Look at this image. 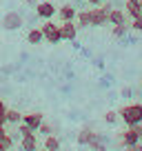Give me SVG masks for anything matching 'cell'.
<instances>
[{
  "mask_svg": "<svg viewBox=\"0 0 142 151\" xmlns=\"http://www.w3.org/2000/svg\"><path fill=\"white\" fill-rule=\"evenodd\" d=\"M118 118L122 120L127 127L142 122V102H131V104L120 107V109H118Z\"/></svg>",
  "mask_w": 142,
  "mask_h": 151,
  "instance_id": "cell-1",
  "label": "cell"
},
{
  "mask_svg": "<svg viewBox=\"0 0 142 151\" xmlns=\"http://www.w3.org/2000/svg\"><path fill=\"white\" fill-rule=\"evenodd\" d=\"M113 9V7L107 2V5H98V7H93V9H89V22H91V27H104V24L109 22V11Z\"/></svg>",
  "mask_w": 142,
  "mask_h": 151,
  "instance_id": "cell-2",
  "label": "cell"
},
{
  "mask_svg": "<svg viewBox=\"0 0 142 151\" xmlns=\"http://www.w3.org/2000/svg\"><path fill=\"white\" fill-rule=\"evenodd\" d=\"M22 22H24V18L18 11H7V14L2 16V20H0L2 29H7V31H18V29L22 27Z\"/></svg>",
  "mask_w": 142,
  "mask_h": 151,
  "instance_id": "cell-3",
  "label": "cell"
},
{
  "mask_svg": "<svg viewBox=\"0 0 142 151\" xmlns=\"http://www.w3.org/2000/svg\"><path fill=\"white\" fill-rule=\"evenodd\" d=\"M40 31H42V38L47 40V42H51V45H58V42H62L60 27H58V24H53L51 20H44V24L40 27Z\"/></svg>",
  "mask_w": 142,
  "mask_h": 151,
  "instance_id": "cell-4",
  "label": "cell"
},
{
  "mask_svg": "<svg viewBox=\"0 0 142 151\" xmlns=\"http://www.w3.org/2000/svg\"><path fill=\"white\" fill-rule=\"evenodd\" d=\"M33 9H36V16H38L40 20H51L53 16H56V11H58L56 7H53V2H47V0L38 2Z\"/></svg>",
  "mask_w": 142,
  "mask_h": 151,
  "instance_id": "cell-5",
  "label": "cell"
},
{
  "mask_svg": "<svg viewBox=\"0 0 142 151\" xmlns=\"http://www.w3.org/2000/svg\"><path fill=\"white\" fill-rule=\"evenodd\" d=\"M20 147H22V151H36V149H40L42 142L38 140V131H31V133H27V136H22Z\"/></svg>",
  "mask_w": 142,
  "mask_h": 151,
  "instance_id": "cell-6",
  "label": "cell"
},
{
  "mask_svg": "<svg viewBox=\"0 0 142 151\" xmlns=\"http://www.w3.org/2000/svg\"><path fill=\"white\" fill-rule=\"evenodd\" d=\"M42 120H44V116L40 111H31V113H24L22 116V122L27 124L31 131H38V127L42 124Z\"/></svg>",
  "mask_w": 142,
  "mask_h": 151,
  "instance_id": "cell-7",
  "label": "cell"
},
{
  "mask_svg": "<svg viewBox=\"0 0 142 151\" xmlns=\"http://www.w3.org/2000/svg\"><path fill=\"white\" fill-rule=\"evenodd\" d=\"M60 36H62V40H76V36H78V24H76V20L62 22V24H60Z\"/></svg>",
  "mask_w": 142,
  "mask_h": 151,
  "instance_id": "cell-8",
  "label": "cell"
},
{
  "mask_svg": "<svg viewBox=\"0 0 142 151\" xmlns=\"http://www.w3.org/2000/svg\"><path fill=\"white\" fill-rule=\"evenodd\" d=\"M107 142L109 140H107L102 133H95L93 140H91L87 147H89V151H109V145H107Z\"/></svg>",
  "mask_w": 142,
  "mask_h": 151,
  "instance_id": "cell-9",
  "label": "cell"
},
{
  "mask_svg": "<svg viewBox=\"0 0 142 151\" xmlns=\"http://www.w3.org/2000/svg\"><path fill=\"white\" fill-rule=\"evenodd\" d=\"M124 14L129 18H142V2H133V0H127V5H124Z\"/></svg>",
  "mask_w": 142,
  "mask_h": 151,
  "instance_id": "cell-10",
  "label": "cell"
},
{
  "mask_svg": "<svg viewBox=\"0 0 142 151\" xmlns=\"http://www.w3.org/2000/svg\"><path fill=\"white\" fill-rule=\"evenodd\" d=\"M56 14H58V18H60L62 22H69V20H76V14H78V11L73 9L71 5H62Z\"/></svg>",
  "mask_w": 142,
  "mask_h": 151,
  "instance_id": "cell-11",
  "label": "cell"
},
{
  "mask_svg": "<svg viewBox=\"0 0 142 151\" xmlns=\"http://www.w3.org/2000/svg\"><path fill=\"white\" fill-rule=\"evenodd\" d=\"M93 136H95V131H93L91 127H82L80 131H78V138H76V140H78V145L87 147L91 140H93Z\"/></svg>",
  "mask_w": 142,
  "mask_h": 151,
  "instance_id": "cell-12",
  "label": "cell"
},
{
  "mask_svg": "<svg viewBox=\"0 0 142 151\" xmlns=\"http://www.w3.org/2000/svg\"><path fill=\"white\" fill-rule=\"evenodd\" d=\"M136 142H142V140L136 136V133H133V129H131V127L124 129L122 136H120V147H129V145H136Z\"/></svg>",
  "mask_w": 142,
  "mask_h": 151,
  "instance_id": "cell-13",
  "label": "cell"
},
{
  "mask_svg": "<svg viewBox=\"0 0 142 151\" xmlns=\"http://www.w3.org/2000/svg\"><path fill=\"white\" fill-rule=\"evenodd\" d=\"M5 122L7 124H20L22 122V113L14 107H7V113H5Z\"/></svg>",
  "mask_w": 142,
  "mask_h": 151,
  "instance_id": "cell-14",
  "label": "cell"
},
{
  "mask_svg": "<svg viewBox=\"0 0 142 151\" xmlns=\"http://www.w3.org/2000/svg\"><path fill=\"white\" fill-rule=\"evenodd\" d=\"M42 149H47V151H58V149H60V140H58L56 133H49V136H44Z\"/></svg>",
  "mask_w": 142,
  "mask_h": 151,
  "instance_id": "cell-15",
  "label": "cell"
},
{
  "mask_svg": "<svg viewBox=\"0 0 142 151\" xmlns=\"http://www.w3.org/2000/svg\"><path fill=\"white\" fill-rule=\"evenodd\" d=\"M127 22V14L122 9H111L109 11V24H124Z\"/></svg>",
  "mask_w": 142,
  "mask_h": 151,
  "instance_id": "cell-16",
  "label": "cell"
},
{
  "mask_svg": "<svg viewBox=\"0 0 142 151\" xmlns=\"http://www.w3.org/2000/svg\"><path fill=\"white\" fill-rule=\"evenodd\" d=\"M42 40L44 38H42V31H40V29H36V27L29 29V33H27V42L29 45H40Z\"/></svg>",
  "mask_w": 142,
  "mask_h": 151,
  "instance_id": "cell-17",
  "label": "cell"
},
{
  "mask_svg": "<svg viewBox=\"0 0 142 151\" xmlns=\"http://www.w3.org/2000/svg\"><path fill=\"white\" fill-rule=\"evenodd\" d=\"M76 24L78 27H91V22H89V11H80V14H76Z\"/></svg>",
  "mask_w": 142,
  "mask_h": 151,
  "instance_id": "cell-18",
  "label": "cell"
},
{
  "mask_svg": "<svg viewBox=\"0 0 142 151\" xmlns=\"http://www.w3.org/2000/svg\"><path fill=\"white\" fill-rule=\"evenodd\" d=\"M127 31H129V27H127V22H124V24H113V31L111 33H113V38H124Z\"/></svg>",
  "mask_w": 142,
  "mask_h": 151,
  "instance_id": "cell-19",
  "label": "cell"
},
{
  "mask_svg": "<svg viewBox=\"0 0 142 151\" xmlns=\"http://www.w3.org/2000/svg\"><path fill=\"white\" fill-rule=\"evenodd\" d=\"M53 131H56V127H53V124H49V122H44V120H42V124L38 127V133H40V136H49V133H53Z\"/></svg>",
  "mask_w": 142,
  "mask_h": 151,
  "instance_id": "cell-20",
  "label": "cell"
},
{
  "mask_svg": "<svg viewBox=\"0 0 142 151\" xmlns=\"http://www.w3.org/2000/svg\"><path fill=\"white\" fill-rule=\"evenodd\" d=\"M11 147H14V138H11V136H7V133H5V136L0 138V149H7V151H9Z\"/></svg>",
  "mask_w": 142,
  "mask_h": 151,
  "instance_id": "cell-21",
  "label": "cell"
},
{
  "mask_svg": "<svg viewBox=\"0 0 142 151\" xmlns=\"http://www.w3.org/2000/svg\"><path fill=\"white\" fill-rule=\"evenodd\" d=\"M104 122L107 124H115L118 122V111H107L104 113Z\"/></svg>",
  "mask_w": 142,
  "mask_h": 151,
  "instance_id": "cell-22",
  "label": "cell"
},
{
  "mask_svg": "<svg viewBox=\"0 0 142 151\" xmlns=\"http://www.w3.org/2000/svg\"><path fill=\"white\" fill-rule=\"evenodd\" d=\"M5 113H7V102L0 98V122H2V124H7L5 122Z\"/></svg>",
  "mask_w": 142,
  "mask_h": 151,
  "instance_id": "cell-23",
  "label": "cell"
},
{
  "mask_svg": "<svg viewBox=\"0 0 142 151\" xmlns=\"http://www.w3.org/2000/svg\"><path fill=\"white\" fill-rule=\"evenodd\" d=\"M16 127H18V133H20V138H22V136H27V133H31V129H29V127H27L24 122L16 124Z\"/></svg>",
  "mask_w": 142,
  "mask_h": 151,
  "instance_id": "cell-24",
  "label": "cell"
},
{
  "mask_svg": "<svg viewBox=\"0 0 142 151\" xmlns=\"http://www.w3.org/2000/svg\"><path fill=\"white\" fill-rule=\"evenodd\" d=\"M131 27H133V31H142V18H133Z\"/></svg>",
  "mask_w": 142,
  "mask_h": 151,
  "instance_id": "cell-25",
  "label": "cell"
},
{
  "mask_svg": "<svg viewBox=\"0 0 142 151\" xmlns=\"http://www.w3.org/2000/svg\"><path fill=\"white\" fill-rule=\"evenodd\" d=\"M131 129H133V133H136V136L142 140V122H138V124H131Z\"/></svg>",
  "mask_w": 142,
  "mask_h": 151,
  "instance_id": "cell-26",
  "label": "cell"
},
{
  "mask_svg": "<svg viewBox=\"0 0 142 151\" xmlns=\"http://www.w3.org/2000/svg\"><path fill=\"white\" fill-rule=\"evenodd\" d=\"M124 151H142V142H136V145H129V147H122Z\"/></svg>",
  "mask_w": 142,
  "mask_h": 151,
  "instance_id": "cell-27",
  "label": "cell"
},
{
  "mask_svg": "<svg viewBox=\"0 0 142 151\" xmlns=\"http://www.w3.org/2000/svg\"><path fill=\"white\" fill-rule=\"evenodd\" d=\"M89 5H93V7H98V5H102V2H107V0H87Z\"/></svg>",
  "mask_w": 142,
  "mask_h": 151,
  "instance_id": "cell-28",
  "label": "cell"
},
{
  "mask_svg": "<svg viewBox=\"0 0 142 151\" xmlns=\"http://www.w3.org/2000/svg\"><path fill=\"white\" fill-rule=\"evenodd\" d=\"M24 5H27V7H36L38 2H36V0H24Z\"/></svg>",
  "mask_w": 142,
  "mask_h": 151,
  "instance_id": "cell-29",
  "label": "cell"
},
{
  "mask_svg": "<svg viewBox=\"0 0 142 151\" xmlns=\"http://www.w3.org/2000/svg\"><path fill=\"white\" fill-rule=\"evenodd\" d=\"M5 133H7V131H5V124H0V138L5 136Z\"/></svg>",
  "mask_w": 142,
  "mask_h": 151,
  "instance_id": "cell-30",
  "label": "cell"
},
{
  "mask_svg": "<svg viewBox=\"0 0 142 151\" xmlns=\"http://www.w3.org/2000/svg\"><path fill=\"white\" fill-rule=\"evenodd\" d=\"M36 151H47V149H42V147H40V149H36Z\"/></svg>",
  "mask_w": 142,
  "mask_h": 151,
  "instance_id": "cell-31",
  "label": "cell"
},
{
  "mask_svg": "<svg viewBox=\"0 0 142 151\" xmlns=\"http://www.w3.org/2000/svg\"><path fill=\"white\" fill-rule=\"evenodd\" d=\"M133 2H142V0H133Z\"/></svg>",
  "mask_w": 142,
  "mask_h": 151,
  "instance_id": "cell-32",
  "label": "cell"
},
{
  "mask_svg": "<svg viewBox=\"0 0 142 151\" xmlns=\"http://www.w3.org/2000/svg\"><path fill=\"white\" fill-rule=\"evenodd\" d=\"M0 151H7V149H0Z\"/></svg>",
  "mask_w": 142,
  "mask_h": 151,
  "instance_id": "cell-33",
  "label": "cell"
},
{
  "mask_svg": "<svg viewBox=\"0 0 142 151\" xmlns=\"http://www.w3.org/2000/svg\"><path fill=\"white\" fill-rule=\"evenodd\" d=\"M0 124H2V122H0Z\"/></svg>",
  "mask_w": 142,
  "mask_h": 151,
  "instance_id": "cell-34",
  "label": "cell"
}]
</instances>
